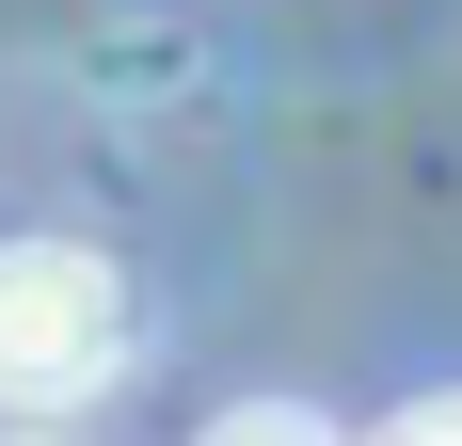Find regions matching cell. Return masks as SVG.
<instances>
[{"label":"cell","instance_id":"6da1fadb","mask_svg":"<svg viewBox=\"0 0 462 446\" xmlns=\"http://www.w3.org/2000/svg\"><path fill=\"white\" fill-rule=\"evenodd\" d=\"M143 351V303L96 239H0V414H80Z\"/></svg>","mask_w":462,"mask_h":446},{"label":"cell","instance_id":"7a4b0ae2","mask_svg":"<svg viewBox=\"0 0 462 446\" xmlns=\"http://www.w3.org/2000/svg\"><path fill=\"white\" fill-rule=\"evenodd\" d=\"M191 446H351V431H319L303 399H239V414H208Z\"/></svg>","mask_w":462,"mask_h":446},{"label":"cell","instance_id":"3957f363","mask_svg":"<svg viewBox=\"0 0 462 446\" xmlns=\"http://www.w3.org/2000/svg\"><path fill=\"white\" fill-rule=\"evenodd\" d=\"M367 446H462V399H415L399 431H367Z\"/></svg>","mask_w":462,"mask_h":446},{"label":"cell","instance_id":"277c9868","mask_svg":"<svg viewBox=\"0 0 462 446\" xmlns=\"http://www.w3.org/2000/svg\"><path fill=\"white\" fill-rule=\"evenodd\" d=\"M16 446H48V431H16Z\"/></svg>","mask_w":462,"mask_h":446}]
</instances>
